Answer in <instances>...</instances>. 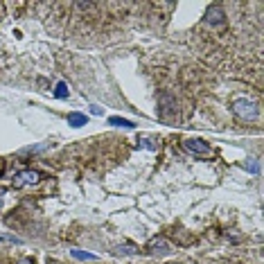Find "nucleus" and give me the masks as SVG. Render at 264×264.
Returning <instances> with one entry per match:
<instances>
[{"mask_svg":"<svg viewBox=\"0 0 264 264\" xmlns=\"http://www.w3.org/2000/svg\"><path fill=\"white\" fill-rule=\"evenodd\" d=\"M140 147H145V149H151V151L156 149V145L149 140V138H142V140H138V149H140Z\"/></svg>","mask_w":264,"mask_h":264,"instance_id":"13","label":"nucleus"},{"mask_svg":"<svg viewBox=\"0 0 264 264\" xmlns=\"http://www.w3.org/2000/svg\"><path fill=\"white\" fill-rule=\"evenodd\" d=\"M5 172V163H3V160H0V174Z\"/></svg>","mask_w":264,"mask_h":264,"instance_id":"16","label":"nucleus"},{"mask_svg":"<svg viewBox=\"0 0 264 264\" xmlns=\"http://www.w3.org/2000/svg\"><path fill=\"white\" fill-rule=\"evenodd\" d=\"M149 253H154V255H165V253H169L167 241H165L163 237H156V239H151V241H149Z\"/></svg>","mask_w":264,"mask_h":264,"instance_id":"6","label":"nucleus"},{"mask_svg":"<svg viewBox=\"0 0 264 264\" xmlns=\"http://www.w3.org/2000/svg\"><path fill=\"white\" fill-rule=\"evenodd\" d=\"M41 174L37 169H23L14 176V187H23V185H32V183H39Z\"/></svg>","mask_w":264,"mask_h":264,"instance_id":"5","label":"nucleus"},{"mask_svg":"<svg viewBox=\"0 0 264 264\" xmlns=\"http://www.w3.org/2000/svg\"><path fill=\"white\" fill-rule=\"evenodd\" d=\"M55 95L59 97V100H66V97H68V86H66L64 82H61V84H57V91H55Z\"/></svg>","mask_w":264,"mask_h":264,"instance_id":"11","label":"nucleus"},{"mask_svg":"<svg viewBox=\"0 0 264 264\" xmlns=\"http://www.w3.org/2000/svg\"><path fill=\"white\" fill-rule=\"evenodd\" d=\"M205 23H208L210 28H223V25H226V14H223L221 7L210 5L208 12H205Z\"/></svg>","mask_w":264,"mask_h":264,"instance_id":"4","label":"nucleus"},{"mask_svg":"<svg viewBox=\"0 0 264 264\" xmlns=\"http://www.w3.org/2000/svg\"><path fill=\"white\" fill-rule=\"evenodd\" d=\"M109 124H113V127H124V129H133V127H136V124H133L131 120H127V118H118V115L109 118Z\"/></svg>","mask_w":264,"mask_h":264,"instance_id":"8","label":"nucleus"},{"mask_svg":"<svg viewBox=\"0 0 264 264\" xmlns=\"http://www.w3.org/2000/svg\"><path fill=\"white\" fill-rule=\"evenodd\" d=\"M70 255H73L75 259H97V255H93V253H84V250H70Z\"/></svg>","mask_w":264,"mask_h":264,"instance_id":"10","label":"nucleus"},{"mask_svg":"<svg viewBox=\"0 0 264 264\" xmlns=\"http://www.w3.org/2000/svg\"><path fill=\"white\" fill-rule=\"evenodd\" d=\"M91 113H93V115H102V113H104V111H102L97 104H93V106H91Z\"/></svg>","mask_w":264,"mask_h":264,"instance_id":"14","label":"nucleus"},{"mask_svg":"<svg viewBox=\"0 0 264 264\" xmlns=\"http://www.w3.org/2000/svg\"><path fill=\"white\" fill-rule=\"evenodd\" d=\"M21 264H34V262L30 257H25V259H21Z\"/></svg>","mask_w":264,"mask_h":264,"instance_id":"15","label":"nucleus"},{"mask_svg":"<svg viewBox=\"0 0 264 264\" xmlns=\"http://www.w3.org/2000/svg\"><path fill=\"white\" fill-rule=\"evenodd\" d=\"M115 253H118V255H136L138 248L133 244H124V246H118V248H115Z\"/></svg>","mask_w":264,"mask_h":264,"instance_id":"9","label":"nucleus"},{"mask_svg":"<svg viewBox=\"0 0 264 264\" xmlns=\"http://www.w3.org/2000/svg\"><path fill=\"white\" fill-rule=\"evenodd\" d=\"M232 113L237 115L239 120H244V122H248V120H255L257 118V104H255L253 100H248V97H237L235 102L230 104Z\"/></svg>","mask_w":264,"mask_h":264,"instance_id":"1","label":"nucleus"},{"mask_svg":"<svg viewBox=\"0 0 264 264\" xmlns=\"http://www.w3.org/2000/svg\"><path fill=\"white\" fill-rule=\"evenodd\" d=\"M244 169L250 174H259V163L257 160H248V163H244Z\"/></svg>","mask_w":264,"mask_h":264,"instance_id":"12","label":"nucleus"},{"mask_svg":"<svg viewBox=\"0 0 264 264\" xmlns=\"http://www.w3.org/2000/svg\"><path fill=\"white\" fill-rule=\"evenodd\" d=\"M158 115L163 120H174L178 115L176 100H174L169 93H160V97H158Z\"/></svg>","mask_w":264,"mask_h":264,"instance_id":"2","label":"nucleus"},{"mask_svg":"<svg viewBox=\"0 0 264 264\" xmlns=\"http://www.w3.org/2000/svg\"><path fill=\"white\" fill-rule=\"evenodd\" d=\"M68 124H73V127H84V124H88V118L84 113H68Z\"/></svg>","mask_w":264,"mask_h":264,"instance_id":"7","label":"nucleus"},{"mask_svg":"<svg viewBox=\"0 0 264 264\" xmlns=\"http://www.w3.org/2000/svg\"><path fill=\"white\" fill-rule=\"evenodd\" d=\"M183 149L190 151V154L194 156H210L212 154V149H210V145L205 140H199V138H190V140L183 142Z\"/></svg>","mask_w":264,"mask_h":264,"instance_id":"3","label":"nucleus"}]
</instances>
